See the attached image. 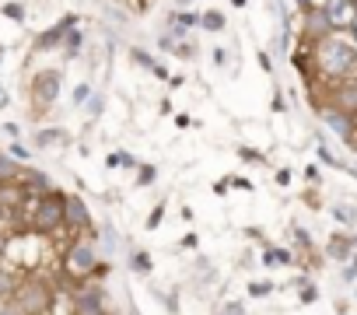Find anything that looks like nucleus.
<instances>
[{
  "label": "nucleus",
  "instance_id": "nucleus-15",
  "mask_svg": "<svg viewBox=\"0 0 357 315\" xmlns=\"http://www.w3.org/2000/svg\"><path fill=\"white\" fill-rule=\"evenodd\" d=\"M70 137H67V130H43V133H36V144L39 147H53V144H67Z\"/></svg>",
  "mask_w": 357,
  "mask_h": 315
},
{
  "label": "nucleus",
  "instance_id": "nucleus-5",
  "mask_svg": "<svg viewBox=\"0 0 357 315\" xmlns=\"http://www.w3.org/2000/svg\"><path fill=\"white\" fill-rule=\"evenodd\" d=\"M60 84H63L60 70H39V74L32 77V98H36V109H39V112H46V109L56 102Z\"/></svg>",
  "mask_w": 357,
  "mask_h": 315
},
{
  "label": "nucleus",
  "instance_id": "nucleus-2",
  "mask_svg": "<svg viewBox=\"0 0 357 315\" xmlns=\"http://www.w3.org/2000/svg\"><path fill=\"white\" fill-rule=\"evenodd\" d=\"M63 270H67L70 280H81V284L91 280V277L98 273V249H95V242H88V238H74L70 249H67Z\"/></svg>",
  "mask_w": 357,
  "mask_h": 315
},
{
  "label": "nucleus",
  "instance_id": "nucleus-18",
  "mask_svg": "<svg viewBox=\"0 0 357 315\" xmlns=\"http://www.w3.org/2000/svg\"><path fill=\"white\" fill-rule=\"evenodd\" d=\"M350 249H354V242H347V238H333V242L326 245V252H329L333 259H347Z\"/></svg>",
  "mask_w": 357,
  "mask_h": 315
},
{
  "label": "nucleus",
  "instance_id": "nucleus-39",
  "mask_svg": "<svg viewBox=\"0 0 357 315\" xmlns=\"http://www.w3.org/2000/svg\"><path fill=\"white\" fill-rule=\"evenodd\" d=\"M277 183H280V186H287V183H291V172H287V169H284V172H277Z\"/></svg>",
  "mask_w": 357,
  "mask_h": 315
},
{
  "label": "nucleus",
  "instance_id": "nucleus-29",
  "mask_svg": "<svg viewBox=\"0 0 357 315\" xmlns=\"http://www.w3.org/2000/svg\"><path fill=\"white\" fill-rule=\"evenodd\" d=\"M102 109H105V98H102V95H91V102H88V116H102Z\"/></svg>",
  "mask_w": 357,
  "mask_h": 315
},
{
  "label": "nucleus",
  "instance_id": "nucleus-37",
  "mask_svg": "<svg viewBox=\"0 0 357 315\" xmlns=\"http://www.w3.org/2000/svg\"><path fill=\"white\" fill-rule=\"evenodd\" d=\"M319 158H322V162H326V165H340V162H336V158H333V154H329L326 147H319Z\"/></svg>",
  "mask_w": 357,
  "mask_h": 315
},
{
  "label": "nucleus",
  "instance_id": "nucleus-30",
  "mask_svg": "<svg viewBox=\"0 0 357 315\" xmlns=\"http://www.w3.org/2000/svg\"><path fill=\"white\" fill-rule=\"evenodd\" d=\"M154 176H158V169H154V165H144L137 179H140V186H151V183H154Z\"/></svg>",
  "mask_w": 357,
  "mask_h": 315
},
{
  "label": "nucleus",
  "instance_id": "nucleus-6",
  "mask_svg": "<svg viewBox=\"0 0 357 315\" xmlns=\"http://www.w3.org/2000/svg\"><path fill=\"white\" fill-rule=\"evenodd\" d=\"M88 224H91L88 203H84L81 197H63V228L81 231V228H88Z\"/></svg>",
  "mask_w": 357,
  "mask_h": 315
},
{
  "label": "nucleus",
  "instance_id": "nucleus-28",
  "mask_svg": "<svg viewBox=\"0 0 357 315\" xmlns=\"http://www.w3.org/2000/svg\"><path fill=\"white\" fill-rule=\"evenodd\" d=\"M172 53H175V56H183V60H193V56H197V49H193L190 43H175Z\"/></svg>",
  "mask_w": 357,
  "mask_h": 315
},
{
  "label": "nucleus",
  "instance_id": "nucleus-13",
  "mask_svg": "<svg viewBox=\"0 0 357 315\" xmlns=\"http://www.w3.org/2000/svg\"><path fill=\"white\" fill-rule=\"evenodd\" d=\"M11 179H22V165L8 151H0V183H11Z\"/></svg>",
  "mask_w": 357,
  "mask_h": 315
},
{
  "label": "nucleus",
  "instance_id": "nucleus-33",
  "mask_svg": "<svg viewBox=\"0 0 357 315\" xmlns=\"http://www.w3.org/2000/svg\"><path fill=\"white\" fill-rule=\"evenodd\" d=\"M133 60H137V63H144V67H151V70L158 67V63L151 60V53H144V49H133Z\"/></svg>",
  "mask_w": 357,
  "mask_h": 315
},
{
  "label": "nucleus",
  "instance_id": "nucleus-11",
  "mask_svg": "<svg viewBox=\"0 0 357 315\" xmlns=\"http://www.w3.org/2000/svg\"><path fill=\"white\" fill-rule=\"evenodd\" d=\"M22 183H25V190H36L39 197H43V193H53L50 176H46V172H39V169H22Z\"/></svg>",
  "mask_w": 357,
  "mask_h": 315
},
{
  "label": "nucleus",
  "instance_id": "nucleus-22",
  "mask_svg": "<svg viewBox=\"0 0 357 315\" xmlns=\"http://www.w3.org/2000/svg\"><path fill=\"white\" fill-rule=\"evenodd\" d=\"M172 22H175L178 29H193V25H200V15H197V11H183V15H175Z\"/></svg>",
  "mask_w": 357,
  "mask_h": 315
},
{
  "label": "nucleus",
  "instance_id": "nucleus-12",
  "mask_svg": "<svg viewBox=\"0 0 357 315\" xmlns=\"http://www.w3.org/2000/svg\"><path fill=\"white\" fill-rule=\"evenodd\" d=\"M333 109H340V112H357V81L354 84H340L336 88V105Z\"/></svg>",
  "mask_w": 357,
  "mask_h": 315
},
{
  "label": "nucleus",
  "instance_id": "nucleus-9",
  "mask_svg": "<svg viewBox=\"0 0 357 315\" xmlns=\"http://www.w3.org/2000/svg\"><path fill=\"white\" fill-rule=\"evenodd\" d=\"M305 36H308L312 43H322V39L333 36V25H329V18H326L322 8H315V11L305 15Z\"/></svg>",
  "mask_w": 357,
  "mask_h": 315
},
{
  "label": "nucleus",
  "instance_id": "nucleus-27",
  "mask_svg": "<svg viewBox=\"0 0 357 315\" xmlns=\"http://www.w3.org/2000/svg\"><path fill=\"white\" fill-rule=\"evenodd\" d=\"M238 158H242V162H249V165H252V162H256V165L263 162V154L252 151V147H238Z\"/></svg>",
  "mask_w": 357,
  "mask_h": 315
},
{
  "label": "nucleus",
  "instance_id": "nucleus-42",
  "mask_svg": "<svg viewBox=\"0 0 357 315\" xmlns=\"http://www.w3.org/2000/svg\"><path fill=\"white\" fill-rule=\"evenodd\" d=\"M0 305H4V298H0Z\"/></svg>",
  "mask_w": 357,
  "mask_h": 315
},
{
  "label": "nucleus",
  "instance_id": "nucleus-36",
  "mask_svg": "<svg viewBox=\"0 0 357 315\" xmlns=\"http://www.w3.org/2000/svg\"><path fill=\"white\" fill-rule=\"evenodd\" d=\"M343 280H347V284H354V280H357V263H350V266L343 270Z\"/></svg>",
  "mask_w": 357,
  "mask_h": 315
},
{
  "label": "nucleus",
  "instance_id": "nucleus-1",
  "mask_svg": "<svg viewBox=\"0 0 357 315\" xmlns=\"http://www.w3.org/2000/svg\"><path fill=\"white\" fill-rule=\"evenodd\" d=\"M315 60H319V70L322 74H329V77H347L350 70H354V63H357V49H354V43H347V39H322L319 46H315Z\"/></svg>",
  "mask_w": 357,
  "mask_h": 315
},
{
  "label": "nucleus",
  "instance_id": "nucleus-17",
  "mask_svg": "<svg viewBox=\"0 0 357 315\" xmlns=\"http://www.w3.org/2000/svg\"><path fill=\"white\" fill-rule=\"evenodd\" d=\"M200 29L221 32V29H225V15H221V11H204V15H200Z\"/></svg>",
  "mask_w": 357,
  "mask_h": 315
},
{
  "label": "nucleus",
  "instance_id": "nucleus-8",
  "mask_svg": "<svg viewBox=\"0 0 357 315\" xmlns=\"http://www.w3.org/2000/svg\"><path fill=\"white\" fill-rule=\"evenodd\" d=\"M74 25H77V15H67V18H63L60 25L46 29V32H43V36L36 39V49H43V53H46V49H56V46H60V43L67 39V32H74Z\"/></svg>",
  "mask_w": 357,
  "mask_h": 315
},
{
  "label": "nucleus",
  "instance_id": "nucleus-34",
  "mask_svg": "<svg viewBox=\"0 0 357 315\" xmlns=\"http://www.w3.org/2000/svg\"><path fill=\"white\" fill-rule=\"evenodd\" d=\"M161 214H165V207H154V214L147 217V228H158L161 224Z\"/></svg>",
  "mask_w": 357,
  "mask_h": 315
},
{
  "label": "nucleus",
  "instance_id": "nucleus-38",
  "mask_svg": "<svg viewBox=\"0 0 357 315\" xmlns=\"http://www.w3.org/2000/svg\"><path fill=\"white\" fill-rule=\"evenodd\" d=\"M4 130H8L11 137H18V133H22V126H18V123H4Z\"/></svg>",
  "mask_w": 357,
  "mask_h": 315
},
{
  "label": "nucleus",
  "instance_id": "nucleus-14",
  "mask_svg": "<svg viewBox=\"0 0 357 315\" xmlns=\"http://www.w3.org/2000/svg\"><path fill=\"white\" fill-rule=\"evenodd\" d=\"M130 270H133V273H140V277H151V270H154V259H151L147 252L133 249V252H130Z\"/></svg>",
  "mask_w": 357,
  "mask_h": 315
},
{
  "label": "nucleus",
  "instance_id": "nucleus-21",
  "mask_svg": "<svg viewBox=\"0 0 357 315\" xmlns=\"http://www.w3.org/2000/svg\"><path fill=\"white\" fill-rule=\"evenodd\" d=\"M333 217H336L340 224H354V221H357V214H354V207H347V203H340V207H333Z\"/></svg>",
  "mask_w": 357,
  "mask_h": 315
},
{
  "label": "nucleus",
  "instance_id": "nucleus-7",
  "mask_svg": "<svg viewBox=\"0 0 357 315\" xmlns=\"http://www.w3.org/2000/svg\"><path fill=\"white\" fill-rule=\"evenodd\" d=\"M98 308H105V291L98 284H88L84 280L74 291V312H98Z\"/></svg>",
  "mask_w": 357,
  "mask_h": 315
},
{
  "label": "nucleus",
  "instance_id": "nucleus-31",
  "mask_svg": "<svg viewBox=\"0 0 357 315\" xmlns=\"http://www.w3.org/2000/svg\"><path fill=\"white\" fill-rule=\"evenodd\" d=\"M4 15H8V18H15V22H25V8H22V4H8V8H4Z\"/></svg>",
  "mask_w": 357,
  "mask_h": 315
},
{
  "label": "nucleus",
  "instance_id": "nucleus-23",
  "mask_svg": "<svg viewBox=\"0 0 357 315\" xmlns=\"http://www.w3.org/2000/svg\"><path fill=\"white\" fill-rule=\"evenodd\" d=\"M263 263H266V266H273V263H291V252H284V249H266Z\"/></svg>",
  "mask_w": 357,
  "mask_h": 315
},
{
  "label": "nucleus",
  "instance_id": "nucleus-25",
  "mask_svg": "<svg viewBox=\"0 0 357 315\" xmlns=\"http://www.w3.org/2000/svg\"><path fill=\"white\" fill-rule=\"evenodd\" d=\"M91 102V84H77L74 88V105H88Z\"/></svg>",
  "mask_w": 357,
  "mask_h": 315
},
{
  "label": "nucleus",
  "instance_id": "nucleus-16",
  "mask_svg": "<svg viewBox=\"0 0 357 315\" xmlns=\"http://www.w3.org/2000/svg\"><path fill=\"white\" fill-rule=\"evenodd\" d=\"M105 165H109V169H137V158L126 154V151H112V154L105 158Z\"/></svg>",
  "mask_w": 357,
  "mask_h": 315
},
{
  "label": "nucleus",
  "instance_id": "nucleus-35",
  "mask_svg": "<svg viewBox=\"0 0 357 315\" xmlns=\"http://www.w3.org/2000/svg\"><path fill=\"white\" fill-rule=\"evenodd\" d=\"M301 301H305V305H312V301H315V287H312V284H308V287H301Z\"/></svg>",
  "mask_w": 357,
  "mask_h": 315
},
{
  "label": "nucleus",
  "instance_id": "nucleus-3",
  "mask_svg": "<svg viewBox=\"0 0 357 315\" xmlns=\"http://www.w3.org/2000/svg\"><path fill=\"white\" fill-rule=\"evenodd\" d=\"M29 224L39 235H53L56 228H63V193H43L29 214Z\"/></svg>",
  "mask_w": 357,
  "mask_h": 315
},
{
  "label": "nucleus",
  "instance_id": "nucleus-20",
  "mask_svg": "<svg viewBox=\"0 0 357 315\" xmlns=\"http://www.w3.org/2000/svg\"><path fill=\"white\" fill-rule=\"evenodd\" d=\"M81 43H84L81 32H67V39H63V53H67V56H77V53H81Z\"/></svg>",
  "mask_w": 357,
  "mask_h": 315
},
{
  "label": "nucleus",
  "instance_id": "nucleus-26",
  "mask_svg": "<svg viewBox=\"0 0 357 315\" xmlns=\"http://www.w3.org/2000/svg\"><path fill=\"white\" fill-rule=\"evenodd\" d=\"M270 291H273L270 280H252V284H249V294H252V298H263V294H270Z\"/></svg>",
  "mask_w": 357,
  "mask_h": 315
},
{
  "label": "nucleus",
  "instance_id": "nucleus-41",
  "mask_svg": "<svg viewBox=\"0 0 357 315\" xmlns=\"http://www.w3.org/2000/svg\"><path fill=\"white\" fill-rule=\"evenodd\" d=\"M231 4H235V8H245V0H231Z\"/></svg>",
  "mask_w": 357,
  "mask_h": 315
},
{
  "label": "nucleus",
  "instance_id": "nucleus-4",
  "mask_svg": "<svg viewBox=\"0 0 357 315\" xmlns=\"http://www.w3.org/2000/svg\"><path fill=\"white\" fill-rule=\"evenodd\" d=\"M11 301L25 312V315H43L50 305H53V287L39 277H29L18 284V291L11 294Z\"/></svg>",
  "mask_w": 357,
  "mask_h": 315
},
{
  "label": "nucleus",
  "instance_id": "nucleus-24",
  "mask_svg": "<svg viewBox=\"0 0 357 315\" xmlns=\"http://www.w3.org/2000/svg\"><path fill=\"white\" fill-rule=\"evenodd\" d=\"M8 154L15 158V162H18V165H22V162H29V158H32V154H29V147H25V144H18V140H15V144L8 147Z\"/></svg>",
  "mask_w": 357,
  "mask_h": 315
},
{
  "label": "nucleus",
  "instance_id": "nucleus-40",
  "mask_svg": "<svg viewBox=\"0 0 357 315\" xmlns=\"http://www.w3.org/2000/svg\"><path fill=\"white\" fill-rule=\"evenodd\" d=\"M4 105H8V91H4V88H0V109H4Z\"/></svg>",
  "mask_w": 357,
  "mask_h": 315
},
{
  "label": "nucleus",
  "instance_id": "nucleus-32",
  "mask_svg": "<svg viewBox=\"0 0 357 315\" xmlns=\"http://www.w3.org/2000/svg\"><path fill=\"white\" fill-rule=\"evenodd\" d=\"M102 238H105V245H109V249H116V245H119V231H116V228H102Z\"/></svg>",
  "mask_w": 357,
  "mask_h": 315
},
{
  "label": "nucleus",
  "instance_id": "nucleus-10",
  "mask_svg": "<svg viewBox=\"0 0 357 315\" xmlns=\"http://www.w3.org/2000/svg\"><path fill=\"white\" fill-rule=\"evenodd\" d=\"M322 119H326V126H329L333 133H340V137H350V130H354V116H347V112H340V109H322Z\"/></svg>",
  "mask_w": 357,
  "mask_h": 315
},
{
  "label": "nucleus",
  "instance_id": "nucleus-19",
  "mask_svg": "<svg viewBox=\"0 0 357 315\" xmlns=\"http://www.w3.org/2000/svg\"><path fill=\"white\" fill-rule=\"evenodd\" d=\"M18 284H22L18 277H11L8 270H0V298H4V301H8V298L18 291Z\"/></svg>",
  "mask_w": 357,
  "mask_h": 315
}]
</instances>
